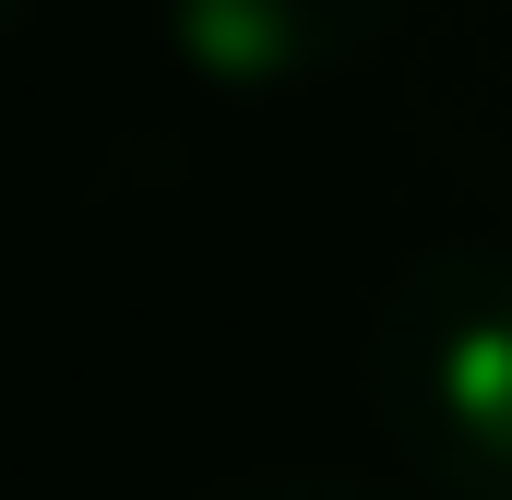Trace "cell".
Segmentation results:
<instances>
[{
    "mask_svg": "<svg viewBox=\"0 0 512 500\" xmlns=\"http://www.w3.org/2000/svg\"><path fill=\"white\" fill-rule=\"evenodd\" d=\"M393 24V0H167V48L227 84V96H286L346 72L370 36Z\"/></svg>",
    "mask_w": 512,
    "mask_h": 500,
    "instance_id": "2",
    "label": "cell"
},
{
    "mask_svg": "<svg viewBox=\"0 0 512 500\" xmlns=\"http://www.w3.org/2000/svg\"><path fill=\"white\" fill-rule=\"evenodd\" d=\"M12 24H24V0H0V36H12Z\"/></svg>",
    "mask_w": 512,
    "mask_h": 500,
    "instance_id": "4",
    "label": "cell"
},
{
    "mask_svg": "<svg viewBox=\"0 0 512 500\" xmlns=\"http://www.w3.org/2000/svg\"><path fill=\"white\" fill-rule=\"evenodd\" d=\"M191 500H417V489H370V477H322V465H251V477H215Z\"/></svg>",
    "mask_w": 512,
    "mask_h": 500,
    "instance_id": "3",
    "label": "cell"
},
{
    "mask_svg": "<svg viewBox=\"0 0 512 500\" xmlns=\"http://www.w3.org/2000/svg\"><path fill=\"white\" fill-rule=\"evenodd\" d=\"M370 417L417 500H512V250L429 239L370 310Z\"/></svg>",
    "mask_w": 512,
    "mask_h": 500,
    "instance_id": "1",
    "label": "cell"
}]
</instances>
